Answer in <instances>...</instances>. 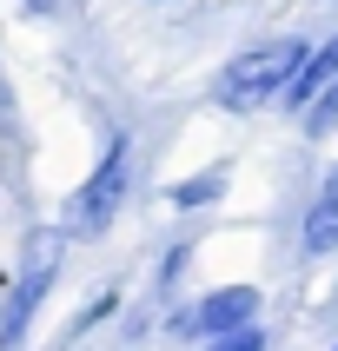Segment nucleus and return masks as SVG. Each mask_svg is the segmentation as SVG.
I'll use <instances>...</instances> for the list:
<instances>
[{
    "instance_id": "obj_1",
    "label": "nucleus",
    "mask_w": 338,
    "mask_h": 351,
    "mask_svg": "<svg viewBox=\"0 0 338 351\" xmlns=\"http://www.w3.org/2000/svg\"><path fill=\"white\" fill-rule=\"evenodd\" d=\"M305 53H312L305 40H272V47H252V53L226 60L213 99H219V106H232V113H245V106H258V99H278V93L298 80Z\"/></svg>"
},
{
    "instance_id": "obj_2",
    "label": "nucleus",
    "mask_w": 338,
    "mask_h": 351,
    "mask_svg": "<svg viewBox=\"0 0 338 351\" xmlns=\"http://www.w3.org/2000/svg\"><path fill=\"white\" fill-rule=\"evenodd\" d=\"M126 173H133V146L113 139L106 159H99V173L73 193V213H67V232H73V239H99L119 219V206H126Z\"/></svg>"
},
{
    "instance_id": "obj_3",
    "label": "nucleus",
    "mask_w": 338,
    "mask_h": 351,
    "mask_svg": "<svg viewBox=\"0 0 338 351\" xmlns=\"http://www.w3.org/2000/svg\"><path fill=\"white\" fill-rule=\"evenodd\" d=\"M252 312H258V292L252 285H226V292H206L186 318V332H206V338H232V332H252Z\"/></svg>"
},
{
    "instance_id": "obj_4",
    "label": "nucleus",
    "mask_w": 338,
    "mask_h": 351,
    "mask_svg": "<svg viewBox=\"0 0 338 351\" xmlns=\"http://www.w3.org/2000/svg\"><path fill=\"white\" fill-rule=\"evenodd\" d=\"M298 245H305V258H332L338 252V166L325 173V186H318L312 206H305V232H298Z\"/></svg>"
},
{
    "instance_id": "obj_5",
    "label": "nucleus",
    "mask_w": 338,
    "mask_h": 351,
    "mask_svg": "<svg viewBox=\"0 0 338 351\" xmlns=\"http://www.w3.org/2000/svg\"><path fill=\"white\" fill-rule=\"evenodd\" d=\"M332 86H338V34L325 40V47H312V53H305L298 80L285 86V106H292V113H312V99H325Z\"/></svg>"
},
{
    "instance_id": "obj_6",
    "label": "nucleus",
    "mask_w": 338,
    "mask_h": 351,
    "mask_svg": "<svg viewBox=\"0 0 338 351\" xmlns=\"http://www.w3.org/2000/svg\"><path fill=\"white\" fill-rule=\"evenodd\" d=\"M47 285H53V258H34V272L14 285V298H7V318H0V351H14L20 332H27V318H34V305L47 298Z\"/></svg>"
},
{
    "instance_id": "obj_7",
    "label": "nucleus",
    "mask_w": 338,
    "mask_h": 351,
    "mask_svg": "<svg viewBox=\"0 0 338 351\" xmlns=\"http://www.w3.org/2000/svg\"><path fill=\"white\" fill-rule=\"evenodd\" d=\"M219 193H226V173H199V179H179V186H173V206L193 213V206H213Z\"/></svg>"
},
{
    "instance_id": "obj_8",
    "label": "nucleus",
    "mask_w": 338,
    "mask_h": 351,
    "mask_svg": "<svg viewBox=\"0 0 338 351\" xmlns=\"http://www.w3.org/2000/svg\"><path fill=\"white\" fill-rule=\"evenodd\" d=\"M206 351H265V332H258V325H252V332H232V338H213V345H206Z\"/></svg>"
},
{
    "instance_id": "obj_9",
    "label": "nucleus",
    "mask_w": 338,
    "mask_h": 351,
    "mask_svg": "<svg viewBox=\"0 0 338 351\" xmlns=\"http://www.w3.org/2000/svg\"><path fill=\"white\" fill-rule=\"evenodd\" d=\"M332 119H338V86H332V93H325V99H318L312 113H305V126H312V133H325Z\"/></svg>"
},
{
    "instance_id": "obj_10",
    "label": "nucleus",
    "mask_w": 338,
    "mask_h": 351,
    "mask_svg": "<svg viewBox=\"0 0 338 351\" xmlns=\"http://www.w3.org/2000/svg\"><path fill=\"white\" fill-rule=\"evenodd\" d=\"M0 106H7V80H0Z\"/></svg>"
}]
</instances>
